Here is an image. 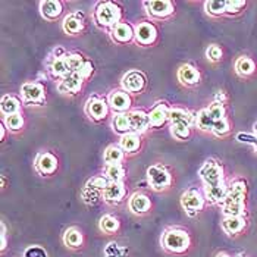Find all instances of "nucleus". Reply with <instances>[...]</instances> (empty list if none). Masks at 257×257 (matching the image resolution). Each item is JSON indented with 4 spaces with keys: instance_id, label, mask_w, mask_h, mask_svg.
Segmentation results:
<instances>
[{
    "instance_id": "obj_46",
    "label": "nucleus",
    "mask_w": 257,
    "mask_h": 257,
    "mask_svg": "<svg viewBox=\"0 0 257 257\" xmlns=\"http://www.w3.org/2000/svg\"><path fill=\"white\" fill-rule=\"evenodd\" d=\"M27 257H47L46 256V251L41 250L40 247H33V248H28L27 253H25Z\"/></svg>"
},
{
    "instance_id": "obj_35",
    "label": "nucleus",
    "mask_w": 257,
    "mask_h": 257,
    "mask_svg": "<svg viewBox=\"0 0 257 257\" xmlns=\"http://www.w3.org/2000/svg\"><path fill=\"white\" fill-rule=\"evenodd\" d=\"M245 210L244 201L241 203H226L223 204V213L226 216H242Z\"/></svg>"
},
{
    "instance_id": "obj_17",
    "label": "nucleus",
    "mask_w": 257,
    "mask_h": 257,
    "mask_svg": "<svg viewBox=\"0 0 257 257\" xmlns=\"http://www.w3.org/2000/svg\"><path fill=\"white\" fill-rule=\"evenodd\" d=\"M41 14L47 20H56L62 14V3L58 0L41 2Z\"/></svg>"
},
{
    "instance_id": "obj_23",
    "label": "nucleus",
    "mask_w": 257,
    "mask_h": 257,
    "mask_svg": "<svg viewBox=\"0 0 257 257\" xmlns=\"http://www.w3.org/2000/svg\"><path fill=\"white\" fill-rule=\"evenodd\" d=\"M228 194V188L225 187L223 182H220L218 185H209L206 187V196L212 201V203H218V201H223Z\"/></svg>"
},
{
    "instance_id": "obj_12",
    "label": "nucleus",
    "mask_w": 257,
    "mask_h": 257,
    "mask_svg": "<svg viewBox=\"0 0 257 257\" xmlns=\"http://www.w3.org/2000/svg\"><path fill=\"white\" fill-rule=\"evenodd\" d=\"M244 196H245V184L242 181H235L229 187L228 194H226V197L222 203L223 204H226V203H241V201H244Z\"/></svg>"
},
{
    "instance_id": "obj_48",
    "label": "nucleus",
    "mask_w": 257,
    "mask_h": 257,
    "mask_svg": "<svg viewBox=\"0 0 257 257\" xmlns=\"http://www.w3.org/2000/svg\"><path fill=\"white\" fill-rule=\"evenodd\" d=\"M91 72H93V66H91L90 63H87V62H85V63H84V66L81 68V71H79L78 74L82 77V78H87Z\"/></svg>"
},
{
    "instance_id": "obj_47",
    "label": "nucleus",
    "mask_w": 257,
    "mask_h": 257,
    "mask_svg": "<svg viewBox=\"0 0 257 257\" xmlns=\"http://www.w3.org/2000/svg\"><path fill=\"white\" fill-rule=\"evenodd\" d=\"M226 12H238V9L245 6V2H226Z\"/></svg>"
},
{
    "instance_id": "obj_26",
    "label": "nucleus",
    "mask_w": 257,
    "mask_h": 257,
    "mask_svg": "<svg viewBox=\"0 0 257 257\" xmlns=\"http://www.w3.org/2000/svg\"><path fill=\"white\" fill-rule=\"evenodd\" d=\"M254 62L250 59V58H245V56H242V58H239V59L235 62V71H237L238 75H241V77H247V75H250V74H253L254 72Z\"/></svg>"
},
{
    "instance_id": "obj_32",
    "label": "nucleus",
    "mask_w": 257,
    "mask_h": 257,
    "mask_svg": "<svg viewBox=\"0 0 257 257\" xmlns=\"http://www.w3.org/2000/svg\"><path fill=\"white\" fill-rule=\"evenodd\" d=\"M196 123L200 130H212L213 128V123L215 120L212 119V116L209 115V110L207 109H201L197 113V119H196Z\"/></svg>"
},
{
    "instance_id": "obj_45",
    "label": "nucleus",
    "mask_w": 257,
    "mask_h": 257,
    "mask_svg": "<svg viewBox=\"0 0 257 257\" xmlns=\"http://www.w3.org/2000/svg\"><path fill=\"white\" fill-rule=\"evenodd\" d=\"M238 141H241V143H248V144H253L254 147H256L257 150V137H253V136H248V134H238L237 136Z\"/></svg>"
},
{
    "instance_id": "obj_24",
    "label": "nucleus",
    "mask_w": 257,
    "mask_h": 257,
    "mask_svg": "<svg viewBox=\"0 0 257 257\" xmlns=\"http://www.w3.org/2000/svg\"><path fill=\"white\" fill-rule=\"evenodd\" d=\"M169 119L172 122V125H187L190 126L191 125V120H193V116L190 112L184 110V109H171L169 110Z\"/></svg>"
},
{
    "instance_id": "obj_2",
    "label": "nucleus",
    "mask_w": 257,
    "mask_h": 257,
    "mask_svg": "<svg viewBox=\"0 0 257 257\" xmlns=\"http://www.w3.org/2000/svg\"><path fill=\"white\" fill-rule=\"evenodd\" d=\"M120 18V11L116 5L106 2V3H100L96 11V20L99 21L101 25H116L119 24L118 21Z\"/></svg>"
},
{
    "instance_id": "obj_52",
    "label": "nucleus",
    "mask_w": 257,
    "mask_h": 257,
    "mask_svg": "<svg viewBox=\"0 0 257 257\" xmlns=\"http://www.w3.org/2000/svg\"><path fill=\"white\" fill-rule=\"evenodd\" d=\"M254 133H256V137H257V122L254 123Z\"/></svg>"
},
{
    "instance_id": "obj_33",
    "label": "nucleus",
    "mask_w": 257,
    "mask_h": 257,
    "mask_svg": "<svg viewBox=\"0 0 257 257\" xmlns=\"http://www.w3.org/2000/svg\"><path fill=\"white\" fill-rule=\"evenodd\" d=\"M122 158H123V153H122V149L118 146H110L104 152V160L109 165H116L122 160Z\"/></svg>"
},
{
    "instance_id": "obj_6",
    "label": "nucleus",
    "mask_w": 257,
    "mask_h": 257,
    "mask_svg": "<svg viewBox=\"0 0 257 257\" xmlns=\"http://www.w3.org/2000/svg\"><path fill=\"white\" fill-rule=\"evenodd\" d=\"M181 204L185 210L188 212H197L200 209H203L204 206V198L198 194L197 191L191 190V191H187L182 197H181Z\"/></svg>"
},
{
    "instance_id": "obj_39",
    "label": "nucleus",
    "mask_w": 257,
    "mask_h": 257,
    "mask_svg": "<svg viewBox=\"0 0 257 257\" xmlns=\"http://www.w3.org/2000/svg\"><path fill=\"white\" fill-rule=\"evenodd\" d=\"M207 110H209V115L212 116V119H213L215 122L223 119V116H225V109H223L222 103H219V101H215Z\"/></svg>"
},
{
    "instance_id": "obj_36",
    "label": "nucleus",
    "mask_w": 257,
    "mask_h": 257,
    "mask_svg": "<svg viewBox=\"0 0 257 257\" xmlns=\"http://www.w3.org/2000/svg\"><path fill=\"white\" fill-rule=\"evenodd\" d=\"M65 60H66V63H68L69 72H79L81 68H82L84 63H85L84 59H82V56H81V55H75V53L65 56Z\"/></svg>"
},
{
    "instance_id": "obj_18",
    "label": "nucleus",
    "mask_w": 257,
    "mask_h": 257,
    "mask_svg": "<svg viewBox=\"0 0 257 257\" xmlns=\"http://www.w3.org/2000/svg\"><path fill=\"white\" fill-rule=\"evenodd\" d=\"M87 112L93 119H103L107 113V104L101 99H93L88 101Z\"/></svg>"
},
{
    "instance_id": "obj_20",
    "label": "nucleus",
    "mask_w": 257,
    "mask_h": 257,
    "mask_svg": "<svg viewBox=\"0 0 257 257\" xmlns=\"http://www.w3.org/2000/svg\"><path fill=\"white\" fill-rule=\"evenodd\" d=\"M130 120H131V128L136 130L137 133H143L144 130H147L150 119L149 115L144 113L143 110H134L130 113Z\"/></svg>"
},
{
    "instance_id": "obj_30",
    "label": "nucleus",
    "mask_w": 257,
    "mask_h": 257,
    "mask_svg": "<svg viewBox=\"0 0 257 257\" xmlns=\"http://www.w3.org/2000/svg\"><path fill=\"white\" fill-rule=\"evenodd\" d=\"M100 229L106 234H113L119 229L118 219L110 216V215H104L100 219Z\"/></svg>"
},
{
    "instance_id": "obj_41",
    "label": "nucleus",
    "mask_w": 257,
    "mask_h": 257,
    "mask_svg": "<svg viewBox=\"0 0 257 257\" xmlns=\"http://www.w3.org/2000/svg\"><path fill=\"white\" fill-rule=\"evenodd\" d=\"M5 123H6V126L11 128V130H20L21 126H22V123H24V119H22V116H21L20 113H15V115L6 116Z\"/></svg>"
},
{
    "instance_id": "obj_40",
    "label": "nucleus",
    "mask_w": 257,
    "mask_h": 257,
    "mask_svg": "<svg viewBox=\"0 0 257 257\" xmlns=\"http://www.w3.org/2000/svg\"><path fill=\"white\" fill-rule=\"evenodd\" d=\"M172 130V136L175 137V139L178 140H185L188 136H190V126H187V125H172L171 126Z\"/></svg>"
},
{
    "instance_id": "obj_43",
    "label": "nucleus",
    "mask_w": 257,
    "mask_h": 257,
    "mask_svg": "<svg viewBox=\"0 0 257 257\" xmlns=\"http://www.w3.org/2000/svg\"><path fill=\"white\" fill-rule=\"evenodd\" d=\"M107 179L103 178V177H96V178H93L88 184H87V188H90V190H104L106 187H107Z\"/></svg>"
},
{
    "instance_id": "obj_49",
    "label": "nucleus",
    "mask_w": 257,
    "mask_h": 257,
    "mask_svg": "<svg viewBox=\"0 0 257 257\" xmlns=\"http://www.w3.org/2000/svg\"><path fill=\"white\" fill-rule=\"evenodd\" d=\"M6 248V228L5 225H2V250Z\"/></svg>"
},
{
    "instance_id": "obj_1",
    "label": "nucleus",
    "mask_w": 257,
    "mask_h": 257,
    "mask_svg": "<svg viewBox=\"0 0 257 257\" xmlns=\"http://www.w3.org/2000/svg\"><path fill=\"white\" fill-rule=\"evenodd\" d=\"M162 245L172 253H184L190 247V237L182 229H169L163 234Z\"/></svg>"
},
{
    "instance_id": "obj_5",
    "label": "nucleus",
    "mask_w": 257,
    "mask_h": 257,
    "mask_svg": "<svg viewBox=\"0 0 257 257\" xmlns=\"http://www.w3.org/2000/svg\"><path fill=\"white\" fill-rule=\"evenodd\" d=\"M144 5L149 9V14L155 18H166L174 12V5L169 0H152Z\"/></svg>"
},
{
    "instance_id": "obj_13",
    "label": "nucleus",
    "mask_w": 257,
    "mask_h": 257,
    "mask_svg": "<svg viewBox=\"0 0 257 257\" xmlns=\"http://www.w3.org/2000/svg\"><path fill=\"white\" fill-rule=\"evenodd\" d=\"M39 172L44 174V175H49V174H53L56 171V166H58V160L53 155L50 153H43L40 155V158L37 159V163H36Z\"/></svg>"
},
{
    "instance_id": "obj_51",
    "label": "nucleus",
    "mask_w": 257,
    "mask_h": 257,
    "mask_svg": "<svg viewBox=\"0 0 257 257\" xmlns=\"http://www.w3.org/2000/svg\"><path fill=\"white\" fill-rule=\"evenodd\" d=\"M5 137V126L2 125V133H0V139H3Z\"/></svg>"
},
{
    "instance_id": "obj_4",
    "label": "nucleus",
    "mask_w": 257,
    "mask_h": 257,
    "mask_svg": "<svg viewBox=\"0 0 257 257\" xmlns=\"http://www.w3.org/2000/svg\"><path fill=\"white\" fill-rule=\"evenodd\" d=\"M222 168L218 163H215L213 160L206 162L201 169H200V177L206 182V185H218L222 182Z\"/></svg>"
},
{
    "instance_id": "obj_34",
    "label": "nucleus",
    "mask_w": 257,
    "mask_h": 257,
    "mask_svg": "<svg viewBox=\"0 0 257 257\" xmlns=\"http://www.w3.org/2000/svg\"><path fill=\"white\" fill-rule=\"evenodd\" d=\"M52 72L55 77H66L69 74V68H68V63L65 60V56L63 58H56L52 63Z\"/></svg>"
},
{
    "instance_id": "obj_29",
    "label": "nucleus",
    "mask_w": 257,
    "mask_h": 257,
    "mask_svg": "<svg viewBox=\"0 0 257 257\" xmlns=\"http://www.w3.org/2000/svg\"><path fill=\"white\" fill-rule=\"evenodd\" d=\"M63 30L68 34H77L82 30V21L77 15H69L63 20Z\"/></svg>"
},
{
    "instance_id": "obj_27",
    "label": "nucleus",
    "mask_w": 257,
    "mask_h": 257,
    "mask_svg": "<svg viewBox=\"0 0 257 257\" xmlns=\"http://www.w3.org/2000/svg\"><path fill=\"white\" fill-rule=\"evenodd\" d=\"M140 147V137L134 133H126L120 139V149L125 152H136Z\"/></svg>"
},
{
    "instance_id": "obj_21",
    "label": "nucleus",
    "mask_w": 257,
    "mask_h": 257,
    "mask_svg": "<svg viewBox=\"0 0 257 257\" xmlns=\"http://www.w3.org/2000/svg\"><path fill=\"white\" fill-rule=\"evenodd\" d=\"M150 200H149V197L146 196V194H140V193H137V194H134L133 197H131V200H130V209L134 212V213H146L149 209H150Z\"/></svg>"
},
{
    "instance_id": "obj_16",
    "label": "nucleus",
    "mask_w": 257,
    "mask_h": 257,
    "mask_svg": "<svg viewBox=\"0 0 257 257\" xmlns=\"http://www.w3.org/2000/svg\"><path fill=\"white\" fill-rule=\"evenodd\" d=\"M149 119H150V123H152L153 126H159V125L165 123L166 119H169V110H168L166 104H163V103L156 104V106L150 110Z\"/></svg>"
},
{
    "instance_id": "obj_11",
    "label": "nucleus",
    "mask_w": 257,
    "mask_h": 257,
    "mask_svg": "<svg viewBox=\"0 0 257 257\" xmlns=\"http://www.w3.org/2000/svg\"><path fill=\"white\" fill-rule=\"evenodd\" d=\"M82 85V77L78 72H69L60 82L59 90L65 93H77Z\"/></svg>"
},
{
    "instance_id": "obj_19",
    "label": "nucleus",
    "mask_w": 257,
    "mask_h": 257,
    "mask_svg": "<svg viewBox=\"0 0 257 257\" xmlns=\"http://www.w3.org/2000/svg\"><path fill=\"white\" fill-rule=\"evenodd\" d=\"M244 225H245V222H244L242 216H226L222 222L223 231L231 234V235H235L238 232H241Z\"/></svg>"
},
{
    "instance_id": "obj_22",
    "label": "nucleus",
    "mask_w": 257,
    "mask_h": 257,
    "mask_svg": "<svg viewBox=\"0 0 257 257\" xmlns=\"http://www.w3.org/2000/svg\"><path fill=\"white\" fill-rule=\"evenodd\" d=\"M112 34H113V39L119 41V43H126V41H130V40L136 36V33L133 31L131 25L123 24V22H119V24L115 25Z\"/></svg>"
},
{
    "instance_id": "obj_38",
    "label": "nucleus",
    "mask_w": 257,
    "mask_h": 257,
    "mask_svg": "<svg viewBox=\"0 0 257 257\" xmlns=\"http://www.w3.org/2000/svg\"><path fill=\"white\" fill-rule=\"evenodd\" d=\"M226 2H216V0H210L206 2V9L210 15H222L223 12H226Z\"/></svg>"
},
{
    "instance_id": "obj_53",
    "label": "nucleus",
    "mask_w": 257,
    "mask_h": 257,
    "mask_svg": "<svg viewBox=\"0 0 257 257\" xmlns=\"http://www.w3.org/2000/svg\"><path fill=\"white\" fill-rule=\"evenodd\" d=\"M235 257H245V256H244V254H238V256H235Z\"/></svg>"
},
{
    "instance_id": "obj_31",
    "label": "nucleus",
    "mask_w": 257,
    "mask_h": 257,
    "mask_svg": "<svg viewBox=\"0 0 257 257\" xmlns=\"http://www.w3.org/2000/svg\"><path fill=\"white\" fill-rule=\"evenodd\" d=\"M104 174H106V178L110 182H120V179L125 175V171L119 163H116V165H107Z\"/></svg>"
},
{
    "instance_id": "obj_28",
    "label": "nucleus",
    "mask_w": 257,
    "mask_h": 257,
    "mask_svg": "<svg viewBox=\"0 0 257 257\" xmlns=\"http://www.w3.org/2000/svg\"><path fill=\"white\" fill-rule=\"evenodd\" d=\"M18 110H20V101L15 99V97H12V96H5V97L2 99V112H3L6 116L15 115V113H18Z\"/></svg>"
},
{
    "instance_id": "obj_37",
    "label": "nucleus",
    "mask_w": 257,
    "mask_h": 257,
    "mask_svg": "<svg viewBox=\"0 0 257 257\" xmlns=\"http://www.w3.org/2000/svg\"><path fill=\"white\" fill-rule=\"evenodd\" d=\"M113 126L119 133H126L131 128V120H130V115L125 113H119L113 119Z\"/></svg>"
},
{
    "instance_id": "obj_44",
    "label": "nucleus",
    "mask_w": 257,
    "mask_h": 257,
    "mask_svg": "<svg viewBox=\"0 0 257 257\" xmlns=\"http://www.w3.org/2000/svg\"><path fill=\"white\" fill-rule=\"evenodd\" d=\"M206 55H207V59L212 60V62H218L222 58V50L219 49L216 44H212V46H209V49H207V52H206Z\"/></svg>"
},
{
    "instance_id": "obj_8",
    "label": "nucleus",
    "mask_w": 257,
    "mask_h": 257,
    "mask_svg": "<svg viewBox=\"0 0 257 257\" xmlns=\"http://www.w3.org/2000/svg\"><path fill=\"white\" fill-rule=\"evenodd\" d=\"M136 39L141 44H150L156 39V28L149 22H141L136 28Z\"/></svg>"
},
{
    "instance_id": "obj_10",
    "label": "nucleus",
    "mask_w": 257,
    "mask_h": 257,
    "mask_svg": "<svg viewBox=\"0 0 257 257\" xmlns=\"http://www.w3.org/2000/svg\"><path fill=\"white\" fill-rule=\"evenodd\" d=\"M144 82H146V79H144V77H143V74L136 72V71H133V72L126 74V75L123 77V81H122V84H123L125 90H126V91H130V93L140 91V90L144 87Z\"/></svg>"
},
{
    "instance_id": "obj_9",
    "label": "nucleus",
    "mask_w": 257,
    "mask_h": 257,
    "mask_svg": "<svg viewBox=\"0 0 257 257\" xmlns=\"http://www.w3.org/2000/svg\"><path fill=\"white\" fill-rule=\"evenodd\" d=\"M21 94L22 97L27 100V101H39L43 99V94H44V90L40 84L36 82H25L22 87H21Z\"/></svg>"
},
{
    "instance_id": "obj_7",
    "label": "nucleus",
    "mask_w": 257,
    "mask_h": 257,
    "mask_svg": "<svg viewBox=\"0 0 257 257\" xmlns=\"http://www.w3.org/2000/svg\"><path fill=\"white\" fill-rule=\"evenodd\" d=\"M123 196H125V188L120 182H109L107 187L103 190V197L110 204L119 203Z\"/></svg>"
},
{
    "instance_id": "obj_25",
    "label": "nucleus",
    "mask_w": 257,
    "mask_h": 257,
    "mask_svg": "<svg viewBox=\"0 0 257 257\" xmlns=\"http://www.w3.org/2000/svg\"><path fill=\"white\" fill-rule=\"evenodd\" d=\"M63 242L69 248H78L82 244V234L79 232L77 228H69L63 234Z\"/></svg>"
},
{
    "instance_id": "obj_42",
    "label": "nucleus",
    "mask_w": 257,
    "mask_h": 257,
    "mask_svg": "<svg viewBox=\"0 0 257 257\" xmlns=\"http://www.w3.org/2000/svg\"><path fill=\"white\" fill-rule=\"evenodd\" d=\"M212 131H213L215 136H225V134L229 131V123H228V120L225 118L220 119V120H216V122L213 123Z\"/></svg>"
},
{
    "instance_id": "obj_50",
    "label": "nucleus",
    "mask_w": 257,
    "mask_h": 257,
    "mask_svg": "<svg viewBox=\"0 0 257 257\" xmlns=\"http://www.w3.org/2000/svg\"><path fill=\"white\" fill-rule=\"evenodd\" d=\"M216 257H231V256H229L228 253H223V251H222V253H218V254H216Z\"/></svg>"
},
{
    "instance_id": "obj_3",
    "label": "nucleus",
    "mask_w": 257,
    "mask_h": 257,
    "mask_svg": "<svg viewBox=\"0 0 257 257\" xmlns=\"http://www.w3.org/2000/svg\"><path fill=\"white\" fill-rule=\"evenodd\" d=\"M147 178L155 190H165L171 184V174L163 166H150L147 171Z\"/></svg>"
},
{
    "instance_id": "obj_15",
    "label": "nucleus",
    "mask_w": 257,
    "mask_h": 257,
    "mask_svg": "<svg viewBox=\"0 0 257 257\" xmlns=\"http://www.w3.org/2000/svg\"><path fill=\"white\" fill-rule=\"evenodd\" d=\"M178 78L185 85H193V84L198 82L200 74H198V71L194 66H191V65H182L178 71Z\"/></svg>"
},
{
    "instance_id": "obj_14",
    "label": "nucleus",
    "mask_w": 257,
    "mask_h": 257,
    "mask_svg": "<svg viewBox=\"0 0 257 257\" xmlns=\"http://www.w3.org/2000/svg\"><path fill=\"white\" fill-rule=\"evenodd\" d=\"M109 104L112 106L113 110L123 112L131 106V99L126 93L123 91H113L109 97Z\"/></svg>"
}]
</instances>
